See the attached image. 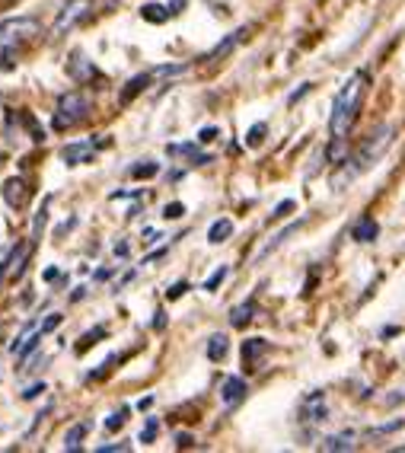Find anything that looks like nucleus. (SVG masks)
<instances>
[{"label": "nucleus", "instance_id": "ddd939ff", "mask_svg": "<svg viewBox=\"0 0 405 453\" xmlns=\"http://www.w3.org/2000/svg\"><path fill=\"white\" fill-rule=\"evenodd\" d=\"M265 351H268L265 339H249V342H243V364H246L249 370H255V361H259Z\"/></svg>", "mask_w": 405, "mask_h": 453}, {"label": "nucleus", "instance_id": "cd10ccee", "mask_svg": "<svg viewBox=\"0 0 405 453\" xmlns=\"http://www.w3.org/2000/svg\"><path fill=\"white\" fill-rule=\"evenodd\" d=\"M227 272H230V268H227V265H220V268H217V272H214V275H211V278H207V281H205V291H217V287H220V281L227 278Z\"/></svg>", "mask_w": 405, "mask_h": 453}, {"label": "nucleus", "instance_id": "0eeeda50", "mask_svg": "<svg viewBox=\"0 0 405 453\" xmlns=\"http://www.w3.org/2000/svg\"><path fill=\"white\" fill-rule=\"evenodd\" d=\"M220 399H224L227 409H236V405L246 399V380H243V376H227L224 386H220Z\"/></svg>", "mask_w": 405, "mask_h": 453}, {"label": "nucleus", "instance_id": "58836bf2", "mask_svg": "<svg viewBox=\"0 0 405 453\" xmlns=\"http://www.w3.org/2000/svg\"><path fill=\"white\" fill-rule=\"evenodd\" d=\"M380 335H383V339H392V335H399V329H396V326H390V329H383Z\"/></svg>", "mask_w": 405, "mask_h": 453}, {"label": "nucleus", "instance_id": "c85d7f7f", "mask_svg": "<svg viewBox=\"0 0 405 453\" xmlns=\"http://www.w3.org/2000/svg\"><path fill=\"white\" fill-rule=\"evenodd\" d=\"M182 214H186V204H182V202H172V204H166V208H163L166 221H179Z\"/></svg>", "mask_w": 405, "mask_h": 453}, {"label": "nucleus", "instance_id": "4c0bfd02", "mask_svg": "<svg viewBox=\"0 0 405 453\" xmlns=\"http://www.w3.org/2000/svg\"><path fill=\"white\" fill-rule=\"evenodd\" d=\"M150 405H153V396H144V399L138 402V409H150Z\"/></svg>", "mask_w": 405, "mask_h": 453}, {"label": "nucleus", "instance_id": "5701e85b", "mask_svg": "<svg viewBox=\"0 0 405 453\" xmlns=\"http://www.w3.org/2000/svg\"><path fill=\"white\" fill-rule=\"evenodd\" d=\"M83 438H86V425H83V421L80 425H74V428H68V434H64V450H70V453L80 450Z\"/></svg>", "mask_w": 405, "mask_h": 453}, {"label": "nucleus", "instance_id": "4468645a", "mask_svg": "<svg viewBox=\"0 0 405 453\" xmlns=\"http://www.w3.org/2000/svg\"><path fill=\"white\" fill-rule=\"evenodd\" d=\"M150 80H153V74H150V70H147V74H138V77H131V80H128V86H124V90H122V96H118V103H122V105H128L131 99L138 96V93H144V86L150 84Z\"/></svg>", "mask_w": 405, "mask_h": 453}, {"label": "nucleus", "instance_id": "f257e3e1", "mask_svg": "<svg viewBox=\"0 0 405 453\" xmlns=\"http://www.w3.org/2000/svg\"><path fill=\"white\" fill-rule=\"evenodd\" d=\"M364 90H367V74L357 70L345 80V86L335 93V103H332V119H329V131L332 140H345L354 125L357 112H361V103H364Z\"/></svg>", "mask_w": 405, "mask_h": 453}, {"label": "nucleus", "instance_id": "c756f323", "mask_svg": "<svg viewBox=\"0 0 405 453\" xmlns=\"http://www.w3.org/2000/svg\"><path fill=\"white\" fill-rule=\"evenodd\" d=\"M186 291H188V284H186V281H176V284H172L169 291H166V297H169V300H179V297H182V294H186Z\"/></svg>", "mask_w": 405, "mask_h": 453}, {"label": "nucleus", "instance_id": "aec40b11", "mask_svg": "<svg viewBox=\"0 0 405 453\" xmlns=\"http://www.w3.org/2000/svg\"><path fill=\"white\" fill-rule=\"evenodd\" d=\"M70 74H74L77 80H86L96 74V67L93 64H86V58H83V51H74V61H70Z\"/></svg>", "mask_w": 405, "mask_h": 453}, {"label": "nucleus", "instance_id": "c9c22d12", "mask_svg": "<svg viewBox=\"0 0 405 453\" xmlns=\"http://www.w3.org/2000/svg\"><path fill=\"white\" fill-rule=\"evenodd\" d=\"M179 447H192V434H176Z\"/></svg>", "mask_w": 405, "mask_h": 453}, {"label": "nucleus", "instance_id": "473e14b6", "mask_svg": "<svg viewBox=\"0 0 405 453\" xmlns=\"http://www.w3.org/2000/svg\"><path fill=\"white\" fill-rule=\"evenodd\" d=\"M294 208H297V204L288 198V202H281V204H278V208H275V214H271V217H284V214H288V211H294Z\"/></svg>", "mask_w": 405, "mask_h": 453}, {"label": "nucleus", "instance_id": "2f4dec72", "mask_svg": "<svg viewBox=\"0 0 405 453\" xmlns=\"http://www.w3.org/2000/svg\"><path fill=\"white\" fill-rule=\"evenodd\" d=\"M309 90H313V84H303V86H300V90H294V93H290V99H288V103H290V105H294V103H297V99H303V96H307V93H309Z\"/></svg>", "mask_w": 405, "mask_h": 453}, {"label": "nucleus", "instance_id": "7ed1b4c3", "mask_svg": "<svg viewBox=\"0 0 405 453\" xmlns=\"http://www.w3.org/2000/svg\"><path fill=\"white\" fill-rule=\"evenodd\" d=\"M89 13H93V0H68L51 26V39H64L68 32H74Z\"/></svg>", "mask_w": 405, "mask_h": 453}, {"label": "nucleus", "instance_id": "423d86ee", "mask_svg": "<svg viewBox=\"0 0 405 453\" xmlns=\"http://www.w3.org/2000/svg\"><path fill=\"white\" fill-rule=\"evenodd\" d=\"M29 252H32V243H22V246H16L13 252H10V258H7V265L0 268V284L7 278H20L22 275V268H26V258H29Z\"/></svg>", "mask_w": 405, "mask_h": 453}, {"label": "nucleus", "instance_id": "9d476101", "mask_svg": "<svg viewBox=\"0 0 405 453\" xmlns=\"http://www.w3.org/2000/svg\"><path fill=\"white\" fill-rule=\"evenodd\" d=\"M300 227H303V221H294V223H288V227H284L281 233H275V237H271V239H268L265 246H262L259 252H255V262H262V258H265V256H271V252H275L278 246H281V243H284V239H288V237H294V233L300 230Z\"/></svg>", "mask_w": 405, "mask_h": 453}, {"label": "nucleus", "instance_id": "dca6fc26", "mask_svg": "<svg viewBox=\"0 0 405 453\" xmlns=\"http://www.w3.org/2000/svg\"><path fill=\"white\" fill-rule=\"evenodd\" d=\"M141 16H144L147 22H166L176 13L169 10V4H144V7H141Z\"/></svg>", "mask_w": 405, "mask_h": 453}, {"label": "nucleus", "instance_id": "f8f14e48", "mask_svg": "<svg viewBox=\"0 0 405 453\" xmlns=\"http://www.w3.org/2000/svg\"><path fill=\"white\" fill-rule=\"evenodd\" d=\"M243 35H246V29H236V32H230L227 39H224V42H220V45H214V48L207 51V55L201 58V61H217V58H224V55H227V51H233L236 45H240V39H243Z\"/></svg>", "mask_w": 405, "mask_h": 453}, {"label": "nucleus", "instance_id": "f3484780", "mask_svg": "<svg viewBox=\"0 0 405 453\" xmlns=\"http://www.w3.org/2000/svg\"><path fill=\"white\" fill-rule=\"evenodd\" d=\"M4 198H7V204L20 208V204L26 202V185H22V179H10L7 185H4Z\"/></svg>", "mask_w": 405, "mask_h": 453}, {"label": "nucleus", "instance_id": "7c9ffc66", "mask_svg": "<svg viewBox=\"0 0 405 453\" xmlns=\"http://www.w3.org/2000/svg\"><path fill=\"white\" fill-rule=\"evenodd\" d=\"M214 138H217V128H214V125H207V128H201V131H198L201 144H207V140H214Z\"/></svg>", "mask_w": 405, "mask_h": 453}, {"label": "nucleus", "instance_id": "a19ab883", "mask_svg": "<svg viewBox=\"0 0 405 453\" xmlns=\"http://www.w3.org/2000/svg\"><path fill=\"white\" fill-rule=\"evenodd\" d=\"M399 450H405V444H402V447H399Z\"/></svg>", "mask_w": 405, "mask_h": 453}, {"label": "nucleus", "instance_id": "e433bc0d", "mask_svg": "<svg viewBox=\"0 0 405 453\" xmlns=\"http://www.w3.org/2000/svg\"><path fill=\"white\" fill-rule=\"evenodd\" d=\"M115 256H128V243H115Z\"/></svg>", "mask_w": 405, "mask_h": 453}, {"label": "nucleus", "instance_id": "f704fd0d", "mask_svg": "<svg viewBox=\"0 0 405 453\" xmlns=\"http://www.w3.org/2000/svg\"><path fill=\"white\" fill-rule=\"evenodd\" d=\"M112 450H128V444H103L99 453H112Z\"/></svg>", "mask_w": 405, "mask_h": 453}, {"label": "nucleus", "instance_id": "b1692460", "mask_svg": "<svg viewBox=\"0 0 405 453\" xmlns=\"http://www.w3.org/2000/svg\"><path fill=\"white\" fill-rule=\"evenodd\" d=\"M157 173H160V163H153V160H144V163H138V166H131V176H134V179H153Z\"/></svg>", "mask_w": 405, "mask_h": 453}, {"label": "nucleus", "instance_id": "ea45409f", "mask_svg": "<svg viewBox=\"0 0 405 453\" xmlns=\"http://www.w3.org/2000/svg\"><path fill=\"white\" fill-rule=\"evenodd\" d=\"M163 316H166V313H157V320H153V329H163V326H166Z\"/></svg>", "mask_w": 405, "mask_h": 453}, {"label": "nucleus", "instance_id": "a878e982", "mask_svg": "<svg viewBox=\"0 0 405 453\" xmlns=\"http://www.w3.org/2000/svg\"><path fill=\"white\" fill-rule=\"evenodd\" d=\"M157 434H160V421L157 419H147L144 431H141V444H153V440H157Z\"/></svg>", "mask_w": 405, "mask_h": 453}, {"label": "nucleus", "instance_id": "6ab92c4d", "mask_svg": "<svg viewBox=\"0 0 405 453\" xmlns=\"http://www.w3.org/2000/svg\"><path fill=\"white\" fill-rule=\"evenodd\" d=\"M230 233H233V221H227V217H224V221H214L211 230H207V243L217 246V243H224Z\"/></svg>", "mask_w": 405, "mask_h": 453}, {"label": "nucleus", "instance_id": "4be33fe9", "mask_svg": "<svg viewBox=\"0 0 405 453\" xmlns=\"http://www.w3.org/2000/svg\"><path fill=\"white\" fill-rule=\"evenodd\" d=\"M169 154L172 157H192L195 163H211V157L198 154V147L195 144H169Z\"/></svg>", "mask_w": 405, "mask_h": 453}, {"label": "nucleus", "instance_id": "bb28decb", "mask_svg": "<svg viewBox=\"0 0 405 453\" xmlns=\"http://www.w3.org/2000/svg\"><path fill=\"white\" fill-rule=\"evenodd\" d=\"M124 419H128V409H118V412H112L109 419H105V428H109V431H118V428L124 425Z\"/></svg>", "mask_w": 405, "mask_h": 453}, {"label": "nucleus", "instance_id": "f03ea898", "mask_svg": "<svg viewBox=\"0 0 405 453\" xmlns=\"http://www.w3.org/2000/svg\"><path fill=\"white\" fill-rule=\"evenodd\" d=\"M392 138H396V128L392 125H380V128H373V134L364 140V147L357 150L354 157H351V166H345L338 176H332V188L335 192H342L345 185H348L351 179H357L361 173H367V169L373 166V163H380V157L390 150V144H392Z\"/></svg>", "mask_w": 405, "mask_h": 453}, {"label": "nucleus", "instance_id": "1a4fd4ad", "mask_svg": "<svg viewBox=\"0 0 405 453\" xmlns=\"http://www.w3.org/2000/svg\"><path fill=\"white\" fill-rule=\"evenodd\" d=\"M93 157H96L93 144H68L61 150V160L68 163V166H80V163H89Z\"/></svg>", "mask_w": 405, "mask_h": 453}, {"label": "nucleus", "instance_id": "a211bd4d", "mask_svg": "<svg viewBox=\"0 0 405 453\" xmlns=\"http://www.w3.org/2000/svg\"><path fill=\"white\" fill-rule=\"evenodd\" d=\"M227 348H230V342H227V335H211V339H207V357H211V361H224V357H227Z\"/></svg>", "mask_w": 405, "mask_h": 453}, {"label": "nucleus", "instance_id": "39448f33", "mask_svg": "<svg viewBox=\"0 0 405 453\" xmlns=\"http://www.w3.org/2000/svg\"><path fill=\"white\" fill-rule=\"evenodd\" d=\"M35 35H41V26L32 16H16V20L0 22V45H20L35 39Z\"/></svg>", "mask_w": 405, "mask_h": 453}, {"label": "nucleus", "instance_id": "72a5a7b5", "mask_svg": "<svg viewBox=\"0 0 405 453\" xmlns=\"http://www.w3.org/2000/svg\"><path fill=\"white\" fill-rule=\"evenodd\" d=\"M39 393H45V383H35V386H29L26 393H22V399H35Z\"/></svg>", "mask_w": 405, "mask_h": 453}, {"label": "nucleus", "instance_id": "9b49d317", "mask_svg": "<svg viewBox=\"0 0 405 453\" xmlns=\"http://www.w3.org/2000/svg\"><path fill=\"white\" fill-rule=\"evenodd\" d=\"M351 237L357 239V243H373V239L380 237V223L373 221V217H361V221L354 223V233Z\"/></svg>", "mask_w": 405, "mask_h": 453}, {"label": "nucleus", "instance_id": "20e7f679", "mask_svg": "<svg viewBox=\"0 0 405 453\" xmlns=\"http://www.w3.org/2000/svg\"><path fill=\"white\" fill-rule=\"evenodd\" d=\"M89 112V99L83 93H64L58 99V109H55V125L58 128H74L77 122L86 119Z\"/></svg>", "mask_w": 405, "mask_h": 453}, {"label": "nucleus", "instance_id": "6e6552de", "mask_svg": "<svg viewBox=\"0 0 405 453\" xmlns=\"http://www.w3.org/2000/svg\"><path fill=\"white\" fill-rule=\"evenodd\" d=\"M303 415H307V421H313V425H319V421L329 419L326 393H313V396H307V402H303Z\"/></svg>", "mask_w": 405, "mask_h": 453}, {"label": "nucleus", "instance_id": "393cba45", "mask_svg": "<svg viewBox=\"0 0 405 453\" xmlns=\"http://www.w3.org/2000/svg\"><path fill=\"white\" fill-rule=\"evenodd\" d=\"M265 131H268L265 122H259V125L249 128V134H246V147H259L262 140H265Z\"/></svg>", "mask_w": 405, "mask_h": 453}, {"label": "nucleus", "instance_id": "2eb2a0df", "mask_svg": "<svg viewBox=\"0 0 405 453\" xmlns=\"http://www.w3.org/2000/svg\"><path fill=\"white\" fill-rule=\"evenodd\" d=\"M252 313H255V300H246V303H240V307L230 310V326L243 329L252 322Z\"/></svg>", "mask_w": 405, "mask_h": 453}, {"label": "nucleus", "instance_id": "412c9836", "mask_svg": "<svg viewBox=\"0 0 405 453\" xmlns=\"http://www.w3.org/2000/svg\"><path fill=\"white\" fill-rule=\"evenodd\" d=\"M323 450H354V434H351V431L332 434V438H326Z\"/></svg>", "mask_w": 405, "mask_h": 453}]
</instances>
